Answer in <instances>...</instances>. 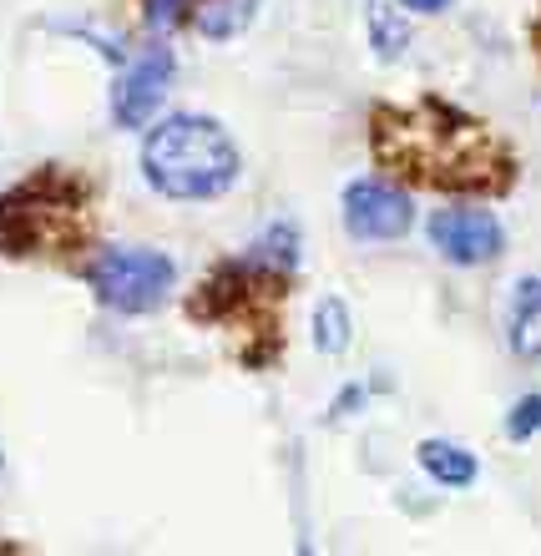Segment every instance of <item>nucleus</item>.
<instances>
[{"mask_svg":"<svg viewBox=\"0 0 541 556\" xmlns=\"http://www.w3.org/2000/svg\"><path fill=\"white\" fill-rule=\"evenodd\" d=\"M506 435L521 445V440L541 435V395H521L512 405V415H506Z\"/></svg>","mask_w":541,"mask_h":556,"instance_id":"obj_15","label":"nucleus"},{"mask_svg":"<svg viewBox=\"0 0 541 556\" xmlns=\"http://www.w3.org/2000/svg\"><path fill=\"white\" fill-rule=\"evenodd\" d=\"M243 157L218 117L177 112L162 117L142 142V177L147 188L173 198V203H207L238 182Z\"/></svg>","mask_w":541,"mask_h":556,"instance_id":"obj_2","label":"nucleus"},{"mask_svg":"<svg viewBox=\"0 0 541 556\" xmlns=\"http://www.w3.org/2000/svg\"><path fill=\"white\" fill-rule=\"evenodd\" d=\"M537 41H541V21H537Z\"/></svg>","mask_w":541,"mask_h":556,"instance_id":"obj_18","label":"nucleus"},{"mask_svg":"<svg viewBox=\"0 0 541 556\" xmlns=\"http://www.w3.org/2000/svg\"><path fill=\"white\" fill-rule=\"evenodd\" d=\"M253 15H259V0H198L188 21L203 30L207 41H234V36L249 30Z\"/></svg>","mask_w":541,"mask_h":556,"instance_id":"obj_10","label":"nucleus"},{"mask_svg":"<svg viewBox=\"0 0 541 556\" xmlns=\"http://www.w3.org/2000/svg\"><path fill=\"white\" fill-rule=\"evenodd\" d=\"M299 556H314V552H309V542H299Z\"/></svg>","mask_w":541,"mask_h":556,"instance_id":"obj_17","label":"nucleus"},{"mask_svg":"<svg viewBox=\"0 0 541 556\" xmlns=\"http://www.w3.org/2000/svg\"><path fill=\"white\" fill-rule=\"evenodd\" d=\"M249 264H259L264 274H278L289 278L299 268V223L293 218H278L264 228V238L249 249Z\"/></svg>","mask_w":541,"mask_h":556,"instance_id":"obj_11","label":"nucleus"},{"mask_svg":"<svg viewBox=\"0 0 541 556\" xmlns=\"http://www.w3.org/2000/svg\"><path fill=\"white\" fill-rule=\"evenodd\" d=\"M395 5H405V11H420V15H436V11H445L451 0H395Z\"/></svg>","mask_w":541,"mask_h":556,"instance_id":"obj_16","label":"nucleus"},{"mask_svg":"<svg viewBox=\"0 0 541 556\" xmlns=\"http://www.w3.org/2000/svg\"><path fill=\"white\" fill-rule=\"evenodd\" d=\"M369 41H375V51L385 61H395L410 46V26L405 15L395 11V0H369Z\"/></svg>","mask_w":541,"mask_h":556,"instance_id":"obj_13","label":"nucleus"},{"mask_svg":"<svg viewBox=\"0 0 541 556\" xmlns=\"http://www.w3.org/2000/svg\"><path fill=\"white\" fill-rule=\"evenodd\" d=\"M173 72H177L173 51L167 46H147L142 56L122 72L117 91H112V122L117 127H147V122L158 117L167 87H173Z\"/></svg>","mask_w":541,"mask_h":556,"instance_id":"obj_7","label":"nucleus"},{"mask_svg":"<svg viewBox=\"0 0 541 556\" xmlns=\"http://www.w3.org/2000/svg\"><path fill=\"white\" fill-rule=\"evenodd\" d=\"M339 207H344V233L354 243H395L410 233V218H415L405 188L385 177H354Z\"/></svg>","mask_w":541,"mask_h":556,"instance_id":"obj_5","label":"nucleus"},{"mask_svg":"<svg viewBox=\"0 0 541 556\" xmlns=\"http://www.w3.org/2000/svg\"><path fill=\"white\" fill-rule=\"evenodd\" d=\"M87 283L117 314H152L177 283V268L158 249H102L87 264Z\"/></svg>","mask_w":541,"mask_h":556,"instance_id":"obj_4","label":"nucleus"},{"mask_svg":"<svg viewBox=\"0 0 541 556\" xmlns=\"http://www.w3.org/2000/svg\"><path fill=\"white\" fill-rule=\"evenodd\" d=\"M430 243H436L440 258L476 268V264H491L506 249V233H501V218L491 207H440L430 218Z\"/></svg>","mask_w":541,"mask_h":556,"instance_id":"obj_6","label":"nucleus"},{"mask_svg":"<svg viewBox=\"0 0 541 556\" xmlns=\"http://www.w3.org/2000/svg\"><path fill=\"white\" fill-rule=\"evenodd\" d=\"M192 5L198 0H142V21H147V30H177L183 21L192 15Z\"/></svg>","mask_w":541,"mask_h":556,"instance_id":"obj_14","label":"nucleus"},{"mask_svg":"<svg viewBox=\"0 0 541 556\" xmlns=\"http://www.w3.org/2000/svg\"><path fill=\"white\" fill-rule=\"evenodd\" d=\"M512 350L541 359V278H521L512 293Z\"/></svg>","mask_w":541,"mask_h":556,"instance_id":"obj_9","label":"nucleus"},{"mask_svg":"<svg viewBox=\"0 0 541 556\" xmlns=\"http://www.w3.org/2000/svg\"><path fill=\"white\" fill-rule=\"evenodd\" d=\"M354 344V319L339 293H324L314 308V350L319 354H344Z\"/></svg>","mask_w":541,"mask_h":556,"instance_id":"obj_12","label":"nucleus"},{"mask_svg":"<svg viewBox=\"0 0 541 556\" xmlns=\"http://www.w3.org/2000/svg\"><path fill=\"white\" fill-rule=\"evenodd\" d=\"M420 466L425 476L436 485H445V491H461V485H476V476H481V466H476V455L466 451V445H455V440H420Z\"/></svg>","mask_w":541,"mask_h":556,"instance_id":"obj_8","label":"nucleus"},{"mask_svg":"<svg viewBox=\"0 0 541 556\" xmlns=\"http://www.w3.org/2000/svg\"><path fill=\"white\" fill-rule=\"evenodd\" d=\"M369 147L380 167L415 177L445 192H501L512 188V152L496 142L486 122L466 117L461 106L425 97L415 106H375Z\"/></svg>","mask_w":541,"mask_h":556,"instance_id":"obj_1","label":"nucleus"},{"mask_svg":"<svg viewBox=\"0 0 541 556\" xmlns=\"http://www.w3.org/2000/svg\"><path fill=\"white\" fill-rule=\"evenodd\" d=\"M91 192L66 167H41L11 192H0V253L36 258V253H72L87 243Z\"/></svg>","mask_w":541,"mask_h":556,"instance_id":"obj_3","label":"nucleus"}]
</instances>
